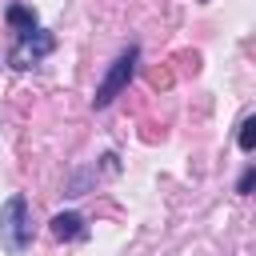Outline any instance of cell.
Wrapping results in <instances>:
<instances>
[{"instance_id":"2","label":"cell","mask_w":256,"mask_h":256,"mask_svg":"<svg viewBox=\"0 0 256 256\" xmlns=\"http://www.w3.org/2000/svg\"><path fill=\"white\" fill-rule=\"evenodd\" d=\"M136 64H140V48L136 44H128L112 64H108V72H104V80L96 84V96H92V108H108L124 88H128V80L136 76Z\"/></svg>"},{"instance_id":"7","label":"cell","mask_w":256,"mask_h":256,"mask_svg":"<svg viewBox=\"0 0 256 256\" xmlns=\"http://www.w3.org/2000/svg\"><path fill=\"white\" fill-rule=\"evenodd\" d=\"M252 188H256V164H248V168L240 172V180H236V192H240V196H252Z\"/></svg>"},{"instance_id":"3","label":"cell","mask_w":256,"mask_h":256,"mask_svg":"<svg viewBox=\"0 0 256 256\" xmlns=\"http://www.w3.org/2000/svg\"><path fill=\"white\" fill-rule=\"evenodd\" d=\"M52 48H56V36H52V32H32V36H24V40H16V44L8 48V64H12V68H32V64H40Z\"/></svg>"},{"instance_id":"4","label":"cell","mask_w":256,"mask_h":256,"mask_svg":"<svg viewBox=\"0 0 256 256\" xmlns=\"http://www.w3.org/2000/svg\"><path fill=\"white\" fill-rule=\"evenodd\" d=\"M48 232L56 240H88V224H84L80 212H56L48 220Z\"/></svg>"},{"instance_id":"6","label":"cell","mask_w":256,"mask_h":256,"mask_svg":"<svg viewBox=\"0 0 256 256\" xmlns=\"http://www.w3.org/2000/svg\"><path fill=\"white\" fill-rule=\"evenodd\" d=\"M236 144H240V152H256V116H248V120L240 124Z\"/></svg>"},{"instance_id":"5","label":"cell","mask_w":256,"mask_h":256,"mask_svg":"<svg viewBox=\"0 0 256 256\" xmlns=\"http://www.w3.org/2000/svg\"><path fill=\"white\" fill-rule=\"evenodd\" d=\"M4 20H8V28L16 32V40L40 32V28H36V12H32L28 4H8V8H4Z\"/></svg>"},{"instance_id":"1","label":"cell","mask_w":256,"mask_h":256,"mask_svg":"<svg viewBox=\"0 0 256 256\" xmlns=\"http://www.w3.org/2000/svg\"><path fill=\"white\" fill-rule=\"evenodd\" d=\"M28 244H32V208L20 192H12L0 204V248L20 256V252H28Z\"/></svg>"}]
</instances>
